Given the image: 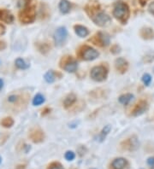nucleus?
<instances>
[{
	"label": "nucleus",
	"mask_w": 154,
	"mask_h": 169,
	"mask_svg": "<svg viewBox=\"0 0 154 169\" xmlns=\"http://www.w3.org/2000/svg\"><path fill=\"white\" fill-rule=\"evenodd\" d=\"M113 16L120 22L125 23L129 16V9L128 5L123 2H118L114 7Z\"/></svg>",
	"instance_id": "1"
},
{
	"label": "nucleus",
	"mask_w": 154,
	"mask_h": 169,
	"mask_svg": "<svg viewBox=\"0 0 154 169\" xmlns=\"http://www.w3.org/2000/svg\"><path fill=\"white\" fill-rule=\"evenodd\" d=\"M107 77V69L104 66H97L92 69L91 78L96 81H103Z\"/></svg>",
	"instance_id": "2"
},
{
	"label": "nucleus",
	"mask_w": 154,
	"mask_h": 169,
	"mask_svg": "<svg viewBox=\"0 0 154 169\" xmlns=\"http://www.w3.org/2000/svg\"><path fill=\"white\" fill-rule=\"evenodd\" d=\"M68 32L67 29L63 27H60L56 30L54 33V41L57 46H61L63 45V43L66 40Z\"/></svg>",
	"instance_id": "3"
},
{
	"label": "nucleus",
	"mask_w": 154,
	"mask_h": 169,
	"mask_svg": "<svg viewBox=\"0 0 154 169\" xmlns=\"http://www.w3.org/2000/svg\"><path fill=\"white\" fill-rule=\"evenodd\" d=\"M35 19V9L34 7H30L29 9H24V10L21 13L20 20H21V22H24L26 24L34 22Z\"/></svg>",
	"instance_id": "4"
},
{
	"label": "nucleus",
	"mask_w": 154,
	"mask_h": 169,
	"mask_svg": "<svg viewBox=\"0 0 154 169\" xmlns=\"http://www.w3.org/2000/svg\"><path fill=\"white\" fill-rule=\"evenodd\" d=\"M81 56L86 61H93V60L96 59L98 56V52L94 49L91 48V47L85 46L83 50L82 51Z\"/></svg>",
	"instance_id": "5"
},
{
	"label": "nucleus",
	"mask_w": 154,
	"mask_h": 169,
	"mask_svg": "<svg viewBox=\"0 0 154 169\" xmlns=\"http://www.w3.org/2000/svg\"><path fill=\"white\" fill-rule=\"evenodd\" d=\"M93 22H94L96 25L99 26V27H104V26H106L110 22V18L108 15L101 12L97 14V15H95L93 17Z\"/></svg>",
	"instance_id": "6"
},
{
	"label": "nucleus",
	"mask_w": 154,
	"mask_h": 169,
	"mask_svg": "<svg viewBox=\"0 0 154 169\" xmlns=\"http://www.w3.org/2000/svg\"><path fill=\"white\" fill-rule=\"evenodd\" d=\"M63 64L64 65H62V68H63L65 71L69 73H74L76 71L77 68H78V63L77 62H76L75 60L71 58V56L69 57V58H64L63 59Z\"/></svg>",
	"instance_id": "7"
},
{
	"label": "nucleus",
	"mask_w": 154,
	"mask_h": 169,
	"mask_svg": "<svg viewBox=\"0 0 154 169\" xmlns=\"http://www.w3.org/2000/svg\"><path fill=\"white\" fill-rule=\"evenodd\" d=\"M115 66H116V69L117 71H119L120 73H125L128 69V67H129V64H128V62L126 61L124 58L123 57H119L116 60L115 62Z\"/></svg>",
	"instance_id": "8"
},
{
	"label": "nucleus",
	"mask_w": 154,
	"mask_h": 169,
	"mask_svg": "<svg viewBox=\"0 0 154 169\" xmlns=\"http://www.w3.org/2000/svg\"><path fill=\"white\" fill-rule=\"evenodd\" d=\"M147 109V103L145 101H141L139 102L136 106L135 107V109L133 110V115L134 116H138L142 115L143 113Z\"/></svg>",
	"instance_id": "9"
},
{
	"label": "nucleus",
	"mask_w": 154,
	"mask_h": 169,
	"mask_svg": "<svg viewBox=\"0 0 154 169\" xmlns=\"http://www.w3.org/2000/svg\"><path fill=\"white\" fill-rule=\"evenodd\" d=\"M0 20L6 23L13 22V16L6 9H0Z\"/></svg>",
	"instance_id": "10"
},
{
	"label": "nucleus",
	"mask_w": 154,
	"mask_h": 169,
	"mask_svg": "<svg viewBox=\"0 0 154 169\" xmlns=\"http://www.w3.org/2000/svg\"><path fill=\"white\" fill-rule=\"evenodd\" d=\"M127 164V161L124 158H116L112 162V167L114 169H123Z\"/></svg>",
	"instance_id": "11"
},
{
	"label": "nucleus",
	"mask_w": 154,
	"mask_h": 169,
	"mask_svg": "<svg viewBox=\"0 0 154 169\" xmlns=\"http://www.w3.org/2000/svg\"><path fill=\"white\" fill-rule=\"evenodd\" d=\"M75 31H76V34L81 38L87 37L88 35V33H89L88 28L81 25L75 26Z\"/></svg>",
	"instance_id": "12"
},
{
	"label": "nucleus",
	"mask_w": 154,
	"mask_h": 169,
	"mask_svg": "<svg viewBox=\"0 0 154 169\" xmlns=\"http://www.w3.org/2000/svg\"><path fill=\"white\" fill-rule=\"evenodd\" d=\"M59 9L63 14H67L70 10V3L68 0H61L59 3Z\"/></svg>",
	"instance_id": "13"
},
{
	"label": "nucleus",
	"mask_w": 154,
	"mask_h": 169,
	"mask_svg": "<svg viewBox=\"0 0 154 169\" xmlns=\"http://www.w3.org/2000/svg\"><path fill=\"white\" fill-rule=\"evenodd\" d=\"M98 38L99 43L103 44V45H104V46H107L108 44H110V37H109L106 33H99Z\"/></svg>",
	"instance_id": "14"
},
{
	"label": "nucleus",
	"mask_w": 154,
	"mask_h": 169,
	"mask_svg": "<svg viewBox=\"0 0 154 169\" xmlns=\"http://www.w3.org/2000/svg\"><path fill=\"white\" fill-rule=\"evenodd\" d=\"M133 98H134V96H133L132 94H125V95H122L119 97V102L122 104L127 105V104H129L132 101Z\"/></svg>",
	"instance_id": "15"
},
{
	"label": "nucleus",
	"mask_w": 154,
	"mask_h": 169,
	"mask_svg": "<svg viewBox=\"0 0 154 169\" xmlns=\"http://www.w3.org/2000/svg\"><path fill=\"white\" fill-rule=\"evenodd\" d=\"M141 34L144 38H146V39H150V38H153V31L151 30V28H144L142 29Z\"/></svg>",
	"instance_id": "16"
},
{
	"label": "nucleus",
	"mask_w": 154,
	"mask_h": 169,
	"mask_svg": "<svg viewBox=\"0 0 154 169\" xmlns=\"http://www.w3.org/2000/svg\"><path fill=\"white\" fill-rule=\"evenodd\" d=\"M76 100V97L75 94H69V96L65 98V100H64V106L66 107H69L72 105L73 103H75Z\"/></svg>",
	"instance_id": "17"
},
{
	"label": "nucleus",
	"mask_w": 154,
	"mask_h": 169,
	"mask_svg": "<svg viewBox=\"0 0 154 169\" xmlns=\"http://www.w3.org/2000/svg\"><path fill=\"white\" fill-rule=\"evenodd\" d=\"M127 143H129V144H128V146H126V148H128L130 150H135L138 147V141H137L136 138H129V140L127 141Z\"/></svg>",
	"instance_id": "18"
},
{
	"label": "nucleus",
	"mask_w": 154,
	"mask_h": 169,
	"mask_svg": "<svg viewBox=\"0 0 154 169\" xmlns=\"http://www.w3.org/2000/svg\"><path fill=\"white\" fill-rule=\"evenodd\" d=\"M44 102H45L44 96H42L41 94H37V95L35 97V98H34V100H33V104H34L35 106H39V105L42 104Z\"/></svg>",
	"instance_id": "19"
},
{
	"label": "nucleus",
	"mask_w": 154,
	"mask_h": 169,
	"mask_svg": "<svg viewBox=\"0 0 154 169\" xmlns=\"http://www.w3.org/2000/svg\"><path fill=\"white\" fill-rule=\"evenodd\" d=\"M16 65L20 69H27L28 68H29V64H27L25 61L22 58H17L16 60Z\"/></svg>",
	"instance_id": "20"
},
{
	"label": "nucleus",
	"mask_w": 154,
	"mask_h": 169,
	"mask_svg": "<svg viewBox=\"0 0 154 169\" xmlns=\"http://www.w3.org/2000/svg\"><path fill=\"white\" fill-rule=\"evenodd\" d=\"M45 80L47 82V83H52L55 80V74H54L53 71H48L44 76Z\"/></svg>",
	"instance_id": "21"
},
{
	"label": "nucleus",
	"mask_w": 154,
	"mask_h": 169,
	"mask_svg": "<svg viewBox=\"0 0 154 169\" xmlns=\"http://www.w3.org/2000/svg\"><path fill=\"white\" fill-rule=\"evenodd\" d=\"M110 129H111L110 125H105V126H104V129H103V130H102V131H101L100 136H99V137H100L101 140H103V139H104V138H105V136H106V135L108 134L109 132H110Z\"/></svg>",
	"instance_id": "22"
},
{
	"label": "nucleus",
	"mask_w": 154,
	"mask_h": 169,
	"mask_svg": "<svg viewBox=\"0 0 154 169\" xmlns=\"http://www.w3.org/2000/svg\"><path fill=\"white\" fill-rule=\"evenodd\" d=\"M142 81H143V83L145 84V85L148 86L149 84H151V75L149 74H145L142 76Z\"/></svg>",
	"instance_id": "23"
},
{
	"label": "nucleus",
	"mask_w": 154,
	"mask_h": 169,
	"mask_svg": "<svg viewBox=\"0 0 154 169\" xmlns=\"http://www.w3.org/2000/svg\"><path fill=\"white\" fill-rule=\"evenodd\" d=\"M76 157V155L73 151H67L66 154H65V158H66L67 161H73Z\"/></svg>",
	"instance_id": "24"
},
{
	"label": "nucleus",
	"mask_w": 154,
	"mask_h": 169,
	"mask_svg": "<svg viewBox=\"0 0 154 169\" xmlns=\"http://www.w3.org/2000/svg\"><path fill=\"white\" fill-rule=\"evenodd\" d=\"M49 169H63V167L62 166V165L60 163H52L50 166Z\"/></svg>",
	"instance_id": "25"
},
{
	"label": "nucleus",
	"mask_w": 154,
	"mask_h": 169,
	"mask_svg": "<svg viewBox=\"0 0 154 169\" xmlns=\"http://www.w3.org/2000/svg\"><path fill=\"white\" fill-rule=\"evenodd\" d=\"M148 10H149V12L151 13V15H153L154 16V2H152V3L149 5V7H148Z\"/></svg>",
	"instance_id": "26"
},
{
	"label": "nucleus",
	"mask_w": 154,
	"mask_h": 169,
	"mask_svg": "<svg viewBox=\"0 0 154 169\" xmlns=\"http://www.w3.org/2000/svg\"><path fill=\"white\" fill-rule=\"evenodd\" d=\"M147 164L149 166H154V157H150V158H148Z\"/></svg>",
	"instance_id": "27"
},
{
	"label": "nucleus",
	"mask_w": 154,
	"mask_h": 169,
	"mask_svg": "<svg viewBox=\"0 0 154 169\" xmlns=\"http://www.w3.org/2000/svg\"><path fill=\"white\" fill-rule=\"evenodd\" d=\"M16 99H17V97L16 96H10V97H9V102H11V103H13V102H16Z\"/></svg>",
	"instance_id": "28"
},
{
	"label": "nucleus",
	"mask_w": 154,
	"mask_h": 169,
	"mask_svg": "<svg viewBox=\"0 0 154 169\" xmlns=\"http://www.w3.org/2000/svg\"><path fill=\"white\" fill-rule=\"evenodd\" d=\"M3 81L1 79H0V90L3 88Z\"/></svg>",
	"instance_id": "29"
},
{
	"label": "nucleus",
	"mask_w": 154,
	"mask_h": 169,
	"mask_svg": "<svg viewBox=\"0 0 154 169\" xmlns=\"http://www.w3.org/2000/svg\"><path fill=\"white\" fill-rule=\"evenodd\" d=\"M1 161H2V159H1V157H0V163H1Z\"/></svg>",
	"instance_id": "30"
},
{
	"label": "nucleus",
	"mask_w": 154,
	"mask_h": 169,
	"mask_svg": "<svg viewBox=\"0 0 154 169\" xmlns=\"http://www.w3.org/2000/svg\"><path fill=\"white\" fill-rule=\"evenodd\" d=\"M152 169H154V167H152Z\"/></svg>",
	"instance_id": "31"
},
{
	"label": "nucleus",
	"mask_w": 154,
	"mask_h": 169,
	"mask_svg": "<svg viewBox=\"0 0 154 169\" xmlns=\"http://www.w3.org/2000/svg\"><path fill=\"white\" fill-rule=\"evenodd\" d=\"M92 169H95V168H92Z\"/></svg>",
	"instance_id": "32"
},
{
	"label": "nucleus",
	"mask_w": 154,
	"mask_h": 169,
	"mask_svg": "<svg viewBox=\"0 0 154 169\" xmlns=\"http://www.w3.org/2000/svg\"><path fill=\"white\" fill-rule=\"evenodd\" d=\"M153 71H154V69H153Z\"/></svg>",
	"instance_id": "33"
}]
</instances>
